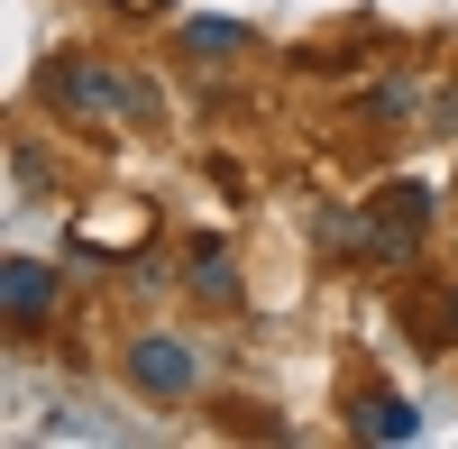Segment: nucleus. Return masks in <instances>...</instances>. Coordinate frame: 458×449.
Returning <instances> with one entry per match:
<instances>
[{
	"label": "nucleus",
	"mask_w": 458,
	"mask_h": 449,
	"mask_svg": "<svg viewBox=\"0 0 458 449\" xmlns=\"http://www.w3.org/2000/svg\"><path fill=\"white\" fill-rule=\"evenodd\" d=\"M37 92H47V110H64V120H101V129H120V120H157L165 92L147 83V73H110V64H83V55H64L37 73Z\"/></svg>",
	"instance_id": "obj_1"
},
{
	"label": "nucleus",
	"mask_w": 458,
	"mask_h": 449,
	"mask_svg": "<svg viewBox=\"0 0 458 449\" xmlns=\"http://www.w3.org/2000/svg\"><path fill=\"white\" fill-rule=\"evenodd\" d=\"M120 367H129V385H138V394H165V403L202 385V358H193V340H174V330H138Z\"/></svg>",
	"instance_id": "obj_2"
},
{
	"label": "nucleus",
	"mask_w": 458,
	"mask_h": 449,
	"mask_svg": "<svg viewBox=\"0 0 458 449\" xmlns=\"http://www.w3.org/2000/svg\"><path fill=\"white\" fill-rule=\"evenodd\" d=\"M0 303H10V330L28 340V330L55 312V267L47 257H10V267H0Z\"/></svg>",
	"instance_id": "obj_3"
},
{
	"label": "nucleus",
	"mask_w": 458,
	"mask_h": 449,
	"mask_svg": "<svg viewBox=\"0 0 458 449\" xmlns=\"http://www.w3.org/2000/svg\"><path fill=\"white\" fill-rule=\"evenodd\" d=\"M358 431L386 440V449H403V440H422V413H412L403 394H367V403H358Z\"/></svg>",
	"instance_id": "obj_4"
},
{
	"label": "nucleus",
	"mask_w": 458,
	"mask_h": 449,
	"mask_svg": "<svg viewBox=\"0 0 458 449\" xmlns=\"http://www.w3.org/2000/svg\"><path fill=\"white\" fill-rule=\"evenodd\" d=\"M183 55L193 64H229V55H248V28L239 19H183Z\"/></svg>",
	"instance_id": "obj_5"
},
{
	"label": "nucleus",
	"mask_w": 458,
	"mask_h": 449,
	"mask_svg": "<svg viewBox=\"0 0 458 449\" xmlns=\"http://www.w3.org/2000/svg\"><path fill=\"white\" fill-rule=\"evenodd\" d=\"M202 293V303H239V257L229 248H193V275H183Z\"/></svg>",
	"instance_id": "obj_6"
},
{
	"label": "nucleus",
	"mask_w": 458,
	"mask_h": 449,
	"mask_svg": "<svg viewBox=\"0 0 458 449\" xmlns=\"http://www.w3.org/2000/svg\"><path fill=\"white\" fill-rule=\"evenodd\" d=\"M431 211H440L431 183H412V174H403V183H386V220H394V230H422Z\"/></svg>",
	"instance_id": "obj_7"
},
{
	"label": "nucleus",
	"mask_w": 458,
	"mask_h": 449,
	"mask_svg": "<svg viewBox=\"0 0 458 449\" xmlns=\"http://www.w3.org/2000/svg\"><path fill=\"white\" fill-rule=\"evenodd\" d=\"M367 110H376V120H386V129H412V120H422V110H431V92H422V83H386V92H376Z\"/></svg>",
	"instance_id": "obj_8"
},
{
	"label": "nucleus",
	"mask_w": 458,
	"mask_h": 449,
	"mask_svg": "<svg viewBox=\"0 0 458 449\" xmlns=\"http://www.w3.org/2000/svg\"><path fill=\"white\" fill-rule=\"evenodd\" d=\"M440 321H449V330H458V293H449V303H440Z\"/></svg>",
	"instance_id": "obj_9"
},
{
	"label": "nucleus",
	"mask_w": 458,
	"mask_h": 449,
	"mask_svg": "<svg viewBox=\"0 0 458 449\" xmlns=\"http://www.w3.org/2000/svg\"><path fill=\"white\" fill-rule=\"evenodd\" d=\"M110 10H157V0H110Z\"/></svg>",
	"instance_id": "obj_10"
}]
</instances>
